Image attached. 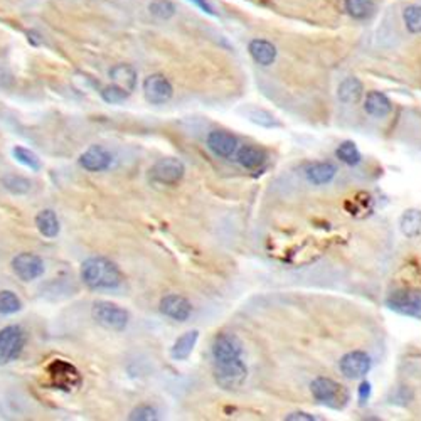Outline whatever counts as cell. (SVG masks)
<instances>
[{"label": "cell", "mask_w": 421, "mask_h": 421, "mask_svg": "<svg viewBox=\"0 0 421 421\" xmlns=\"http://www.w3.org/2000/svg\"><path fill=\"white\" fill-rule=\"evenodd\" d=\"M81 280L93 290H112L121 283V271L108 258L91 257L81 265Z\"/></svg>", "instance_id": "obj_1"}, {"label": "cell", "mask_w": 421, "mask_h": 421, "mask_svg": "<svg viewBox=\"0 0 421 421\" xmlns=\"http://www.w3.org/2000/svg\"><path fill=\"white\" fill-rule=\"evenodd\" d=\"M248 376V367L241 358L226 362H214V379L224 390H238Z\"/></svg>", "instance_id": "obj_2"}, {"label": "cell", "mask_w": 421, "mask_h": 421, "mask_svg": "<svg viewBox=\"0 0 421 421\" xmlns=\"http://www.w3.org/2000/svg\"><path fill=\"white\" fill-rule=\"evenodd\" d=\"M91 314H93V319L108 330H116V332L125 330V327L128 326V321H130L128 312L112 302L95 303Z\"/></svg>", "instance_id": "obj_3"}, {"label": "cell", "mask_w": 421, "mask_h": 421, "mask_svg": "<svg viewBox=\"0 0 421 421\" xmlns=\"http://www.w3.org/2000/svg\"><path fill=\"white\" fill-rule=\"evenodd\" d=\"M26 347V332L19 326H9L0 330V362H12Z\"/></svg>", "instance_id": "obj_4"}, {"label": "cell", "mask_w": 421, "mask_h": 421, "mask_svg": "<svg viewBox=\"0 0 421 421\" xmlns=\"http://www.w3.org/2000/svg\"><path fill=\"white\" fill-rule=\"evenodd\" d=\"M310 391L314 395V398L319 403L329 404V406L339 408L341 401H346L347 392L344 391V388L339 383H335L330 378H315L310 384Z\"/></svg>", "instance_id": "obj_5"}, {"label": "cell", "mask_w": 421, "mask_h": 421, "mask_svg": "<svg viewBox=\"0 0 421 421\" xmlns=\"http://www.w3.org/2000/svg\"><path fill=\"white\" fill-rule=\"evenodd\" d=\"M185 174L184 164L176 157H165L160 159L155 165L152 167L151 176L152 181L159 182L164 185H176L179 184Z\"/></svg>", "instance_id": "obj_6"}, {"label": "cell", "mask_w": 421, "mask_h": 421, "mask_svg": "<svg viewBox=\"0 0 421 421\" xmlns=\"http://www.w3.org/2000/svg\"><path fill=\"white\" fill-rule=\"evenodd\" d=\"M141 88H144L145 98L152 105L167 103L174 95L172 83L165 78L164 75H160V72L147 76V78L144 79V86Z\"/></svg>", "instance_id": "obj_7"}, {"label": "cell", "mask_w": 421, "mask_h": 421, "mask_svg": "<svg viewBox=\"0 0 421 421\" xmlns=\"http://www.w3.org/2000/svg\"><path fill=\"white\" fill-rule=\"evenodd\" d=\"M339 369L347 379H361L371 371V358L364 351L347 352L339 362Z\"/></svg>", "instance_id": "obj_8"}, {"label": "cell", "mask_w": 421, "mask_h": 421, "mask_svg": "<svg viewBox=\"0 0 421 421\" xmlns=\"http://www.w3.org/2000/svg\"><path fill=\"white\" fill-rule=\"evenodd\" d=\"M12 268L22 282H32L44 275V261L34 253H20L12 260Z\"/></svg>", "instance_id": "obj_9"}, {"label": "cell", "mask_w": 421, "mask_h": 421, "mask_svg": "<svg viewBox=\"0 0 421 421\" xmlns=\"http://www.w3.org/2000/svg\"><path fill=\"white\" fill-rule=\"evenodd\" d=\"M243 344L236 335L221 334L213 342V359L214 362H226L241 358Z\"/></svg>", "instance_id": "obj_10"}, {"label": "cell", "mask_w": 421, "mask_h": 421, "mask_svg": "<svg viewBox=\"0 0 421 421\" xmlns=\"http://www.w3.org/2000/svg\"><path fill=\"white\" fill-rule=\"evenodd\" d=\"M386 303L390 309L403 315H418L421 312V297L408 290L392 291Z\"/></svg>", "instance_id": "obj_11"}, {"label": "cell", "mask_w": 421, "mask_h": 421, "mask_svg": "<svg viewBox=\"0 0 421 421\" xmlns=\"http://www.w3.org/2000/svg\"><path fill=\"white\" fill-rule=\"evenodd\" d=\"M112 153L101 145H91L79 157V165L88 172H103L112 165Z\"/></svg>", "instance_id": "obj_12"}, {"label": "cell", "mask_w": 421, "mask_h": 421, "mask_svg": "<svg viewBox=\"0 0 421 421\" xmlns=\"http://www.w3.org/2000/svg\"><path fill=\"white\" fill-rule=\"evenodd\" d=\"M160 312L177 322H185L192 314V305L181 295H167L160 300Z\"/></svg>", "instance_id": "obj_13"}, {"label": "cell", "mask_w": 421, "mask_h": 421, "mask_svg": "<svg viewBox=\"0 0 421 421\" xmlns=\"http://www.w3.org/2000/svg\"><path fill=\"white\" fill-rule=\"evenodd\" d=\"M49 376L52 383L61 390H71V388L78 386L79 384V374L71 364L64 361H54L49 366Z\"/></svg>", "instance_id": "obj_14"}, {"label": "cell", "mask_w": 421, "mask_h": 421, "mask_svg": "<svg viewBox=\"0 0 421 421\" xmlns=\"http://www.w3.org/2000/svg\"><path fill=\"white\" fill-rule=\"evenodd\" d=\"M208 147L217 157H231L236 152L238 139L229 132L214 130L208 135Z\"/></svg>", "instance_id": "obj_15"}, {"label": "cell", "mask_w": 421, "mask_h": 421, "mask_svg": "<svg viewBox=\"0 0 421 421\" xmlns=\"http://www.w3.org/2000/svg\"><path fill=\"white\" fill-rule=\"evenodd\" d=\"M248 51L251 58L254 59V63H258L260 66H271L277 61L278 56L277 46L273 43H270V40L260 38L250 40Z\"/></svg>", "instance_id": "obj_16"}, {"label": "cell", "mask_w": 421, "mask_h": 421, "mask_svg": "<svg viewBox=\"0 0 421 421\" xmlns=\"http://www.w3.org/2000/svg\"><path fill=\"white\" fill-rule=\"evenodd\" d=\"M392 103L386 95L381 91H369L364 100V110L367 115L374 116V118H384L391 113Z\"/></svg>", "instance_id": "obj_17"}, {"label": "cell", "mask_w": 421, "mask_h": 421, "mask_svg": "<svg viewBox=\"0 0 421 421\" xmlns=\"http://www.w3.org/2000/svg\"><path fill=\"white\" fill-rule=\"evenodd\" d=\"M335 174H337V167L330 162H317V164H312L305 169L307 179L315 185L329 184L335 177Z\"/></svg>", "instance_id": "obj_18"}, {"label": "cell", "mask_w": 421, "mask_h": 421, "mask_svg": "<svg viewBox=\"0 0 421 421\" xmlns=\"http://www.w3.org/2000/svg\"><path fill=\"white\" fill-rule=\"evenodd\" d=\"M110 78L115 84L123 88L127 91H133L137 86V71L130 64H115L110 70Z\"/></svg>", "instance_id": "obj_19"}, {"label": "cell", "mask_w": 421, "mask_h": 421, "mask_svg": "<svg viewBox=\"0 0 421 421\" xmlns=\"http://www.w3.org/2000/svg\"><path fill=\"white\" fill-rule=\"evenodd\" d=\"M362 93H364V86L361 79L355 78V76H349V78H346L341 84H339L337 96L342 103L352 105V103H358V101L362 98Z\"/></svg>", "instance_id": "obj_20"}, {"label": "cell", "mask_w": 421, "mask_h": 421, "mask_svg": "<svg viewBox=\"0 0 421 421\" xmlns=\"http://www.w3.org/2000/svg\"><path fill=\"white\" fill-rule=\"evenodd\" d=\"M346 12L354 20H367L378 10L376 0H344Z\"/></svg>", "instance_id": "obj_21"}, {"label": "cell", "mask_w": 421, "mask_h": 421, "mask_svg": "<svg viewBox=\"0 0 421 421\" xmlns=\"http://www.w3.org/2000/svg\"><path fill=\"white\" fill-rule=\"evenodd\" d=\"M197 339H199V332L197 330H189L185 332L184 335H181L179 339H177L176 344L172 346V358L176 359V361H185V359H189V355L192 354L194 347H196Z\"/></svg>", "instance_id": "obj_22"}, {"label": "cell", "mask_w": 421, "mask_h": 421, "mask_svg": "<svg viewBox=\"0 0 421 421\" xmlns=\"http://www.w3.org/2000/svg\"><path fill=\"white\" fill-rule=\"evenodd\" d=\"M399 229L406 238L415 240L421 234V210L408 209L404 210L401 220H399Z\"/></svg>", "instance_id": "obj_23"}, {"label": "cell", "mask_w": 421, "mask_h": 421, "mask_svg": "<svg viewBox=\"0 0 421 421\" xmlns=\"http://www.w3.org/2000/svg\"><path fill=\"white\" fill-rule=\"evenodd\" d=\"M36 226L39 233L46 238H56L59 234V221L54 210L44 209L36 216Z\"/></svg>", "instance_id": "obj_24"}, {"label": "cell", "mask_w": 421, "mask_h": 421, "mask_svg": "<svg viewBox=\"0 0 421 421\" xmlns=\"http://www.w3.org/2000/svg\"><path fill=\"white\" fill-rule=\"evenodd\" d=\"M266 153L261 148L254 147V145H245L238 152V162L245 169H258L265 164Z\"/></svg>", "instance_id": "obj_25"}, {"label": "cell", "mask_w": 421, "mask_h": 421, "mask_svg": "<svg viewBox=\"0 0 421 421\" xmlns=\"http://www.w3.org/2000/svg\"><path fill=\"white\" fill-rule=\"evenodd\" d=\"M403 22L406 26L408 32L411 34H421V6L411 3L406 6L403 10Z\"/></svg>", "instance_id": "obj_26"}, {"label": "cell", "mask_w": 421, "mask_h": 421, "mask_svg": "<svg viewBox=\"0 0 421 421\" xmlns=\"http://www.w3.org/2000/svg\"><path fill=\"white\" fill-rule=\"evenodd\" d=\"M335 155H337L339 160H342L344 164H347V165H358L362 159L358 145H355L354 141H349V140L342 141V144L339 145L337 151H335Z\"/></svg>", "instance_id": "obj_27"}, {"label": "cell", "mask_w": 421, "mask_h": 421, "mask_svg": "<svg viewBox=\"0 0 421 421\" xmlns=\"http://www.w3.org/2000/svg\"><path fill=\"white\" fill-rule=\"evenodd\" d=\"M148 10L153 17L160 19V20H169L171 17L176 15V3L171 2V0H152L151 6H148Z\"/></svg>", "instance_id": "obj_28"}, {"label": "cell", "mask_w": 421, "mask_h": 421, "mask_svg": "<svg viewBox=\"0 0 421 421\" xmlns=\"http://www.w3.org/2000/svg\"><path fill=\"white\" fill-rule=\"evenodd\" d=\"M22 303H20L19 297L10 290L0 291V314L3 315H12L15 312L20 310Z\"/></svg>", "instance_id": "obj_29"}, {"label": "cell", "mask_w": 421, "mask_h": 421, "mask_svg": "<svg viewBox=\"0 0 421 421\" xmlns=\"http://www.w3.org/2000/svg\"><path fill=\"white\" fill-rule=\"evenodd\" d=\"M101 98H103L107 103H112V105H116V103H121V101H125L130 96V91L123 90V88L118 86V84H110V86H105L103 90L100 91Z\"/></svg>", "instance_id": "obj_30"}, {"label": "cell", "mask_w": 421, "mask_h": 421, "mask_svg": "<svg viewBox=\"0 0 421 421\" xmlns=\"http://www.w3.org/2000/svg\"><path fill=\"white\" fill-rule=\"evenodd\" d=\"M12 153H14L15 160L20 162V164H22V165H26V167H29L31 171H39V169H40L39 157L36 155L34 152H31L29 148L15 147L14 151H12Z\"/></svg>", "instance_id": "obj_31"}, {"label": "cell", "mask_w": 421, "mask_h": 421, "mask_svg": "<svg viewBox=\"0 0 421 421\" xmlns=\"http://www.w3.org/2000/svg\"><path fill=\"white\" fill-rule=\"evenodd\" d=\"M3 185L12 194H26L31 191V182L24 179L22 176H6L3 177Z\"/></svg>", "instance_id": "obj_32"}, {"label": "cell", "mask_w": 421, "mask_h": 421, "mask_svg": "<svg viewBox=\"0 0 421 421\" xmlns=\"http://www.w3.org/2000/svg\"><path fill=\"white\" fill-rule=\"evenodd\" d=\"M128 420H132V421H157V420H159V415H157L155 408L148 406V404H141V406H137L135 410L130 413Z\"/></svg>", "instance_id": "obj_33"}, {"label": "cell", "mask_w": 421, "mask_h": 421, "mask_svg": "<svg viewBox=\"0 0 421 421\" xmlns=\"http://www.w3.org/2000/svg\"><path fill=\"white\" fill-rule=\"evenodd\" d=\"M248 116H250V120L253 121V123L260 125V127H265V128L275 127L273 115H270V113L265 112V110H250Z\"/></svg>", "instance_id": "obj_34"}, {"label": "cell", "mask_w": 421, "mask_h": 421, "mask_svg": "<svg viewBox=\"0 0 421 421\" xmlns=\"http://www.w3.org/2000/svg\"><path fill=\"white\" fill-rule=\"evenodd\" d=\"M285 420L286 421H315L317 418L309 415V413L297 411V413H291V415H289V416H285Z\"/></svg>", "instance_id": "obj_35"}, {"label": "cell", "mask_w": 421, "mask_h": 421, "mask_svg": "<svg viewBox=\"0 0 421 421\" xmlns=\"http://www.w3.org/2000/svg\"><path fill=\"white\" fill-rule=\"evenodd\" d=\"M369 398H371V384L367 381H362L361 386H359V399H361V403L364 404Z\"/></svg>", "instance_id": "obj_36"}, {"label": "cell", "mask_w": 421, "mask_h": 421, "mask_svg": "<svg viewBox=\"0 0 421 421\" xmlns=\"http://www.w3.org/2000/svg\"><path fill=\"white\" fill-rule=\"evenodd\" d=\"M191 2L196 3V6L199 7V9H201L202 12H206V14H209V15H216V12H214V7L210 6V3H209V0H191Z\"/></svg>", "instance_id": "obj_37"}]
</instances>
